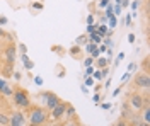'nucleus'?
<instances>
[{
  "instance_id": "obj_1",
  "label": "nucleus",
  "mask_w": 150,
  "mask_h": 126,
  "mask_svg": "<svg viewBox=\"0 0 150 126\" xmlns=\"http://www.w3.org/2000/svg\"><path fill=\"white\" fill-rule=\"evenodd\" d=\"M24 113H26V118H28V125H34V126L50 125V111L46 107L33 102Z\"/></svg>"
},
{
  "instance_id": "obj_2",
  "label": "nucleus",
  "mask_w": 150,
  "mask_h": 126,
  "mask_svg": "<svg viewBox=\"0 0 150 126\" xmlns=\"http://www.w3.org/2000/svg\"><path fill=\"white\" fill-rule=\"evenodd\" d=\"M12 102H14V106L21 109V111H26L31 104H33V99H31V94H29V90L26 87H22L21 84H16V85H12Z\"/></svg>"
},
{
  "instance_id": "obj_3",
  "label": "nucleus",
  "mask_w": 150,
  "mask_h": 126,
  "mask_svg": "<svg viewBox=\"0 0 150 126\" xmlns=\"http://www.w3.org/2000/svg\"><path fill=\"white\" fill-rule=\"evenodd\" d=\"M31 99H33V102L46 107L48 111H50L60 101V96H56V92H53V90H41V92L34 94V97H31Z\"/></svg>"
},
{
  "instance_id": "obj_4",
  "label": "nucleus",
  "mask_w": 150,
  "mask_h": 126,
  "mask_svg": "<svg viewBox=\"0 0 150 126\" xmlns=\"http://www.w3.org/2000/svg\"><path fill=\"white\" fill-rule=\"evenodd\" d=\"M125 101L130 104V107L135 113H140L142 107L145 106L147 102H150V96H145L142 90H131V92L126 94V99Z\"/></svg>"
},
{
  "instance_id": "obj_5",
  "label": "nucleus",
  "mask_w": 150,
  "mask_h": 126,
  "mask_svg": "<svg viewBox=\"0 0 150 126\" xmlns=\"http://www.w3.org/2000/svg\"><path fill=\"white\" fill-rule=\"evenodd\" d=\"M2 55H4V63L10 65V67H16V60H17V44L14 41H9L4 49H2Z\"/></svg>"
},
{
  "instance_id": "obj_6",
  "label": "nucleus",
  "mask_w": 150,
  "mask_h": 126,
  "mask_svg": "<svg viewBox=\"0 0 150 126\" xmlns=\"http://www.w3.org/2000/svg\"><path fill=\"white\" fill-rule=\"evenodd\" d=\"M131 89L133 90H149L150 89V75L147 72H138L133 80H131Z\"/></svg>"
},
{
  "instance_id": "obj_7",
  "label": "nucleus",
  "mask_w": 150,
  "mask_h": 126,
  "mask_svg": "<svg viewBox=\"0 0 150 126\" xmlns=\"http://www.w3.org/2000/svg\"><path fill=\"white\" fill-rule=\"evenodd\" d=\"M67 101L60 99L56 102L53 109H50V121H55V123H62L63 121V114H65V109H67Z\"/></svg>"
},
{
  "instance_id": "obj_8",
  "label": "nucleus",
  "mask_w": 150,
  "mask_h": 126,
  "mask_svg": "<svg viewBox=\"0 0 150 126\" xmlns=\"http://www.w3.org/2000/svg\"><path fill=\"white\" fill-rule=\"evenodd\" d=\"M10 125L9 126H28V118H26V113L24 111H10Z\"/></svg>"
},
{
  "instance_id": "obj_9",
  "label": "nucleus",
  "mask_w": 150,
  "mask_h": 126,
  "mask_svg": "<svg viewBox=\"0 0 150 126\" xmlns=\"http://www.w3.org/2000/svg\"><path fill=\"white\" fill-rule=\"evenodd\" d=\"M135 114H137V113H135V111H133V109L130 107V104H128L126 101H123V104H121V116H120V118L126 119V121L130 123L131 119H133V116H135Z\"/></svg>"
},
{
  "instance_id": "obj_10",
  "label": "nucleus",
  "mask_w": 150,
  "mask_h": 126,
  "mask_svg": "<svg viewBox=\"0 0 150 126\" xmlns=\"http://www.w3.org/2000/svg\"><path fill=\"white\" fill-rule=\"evenodd\" d=\"M68 53H70V56H72L74 60H82V58H84V48H82V46L74 44L72 48L68 49Z\"/></svg>"
},
{
  "instance_id": "obj_11",
  "label": "nucleus",
  "mask_w": 150,
  "mask_h": 126,
  "mask_svg": "<svg viewBox=\"0 0 150 126\" xmlns=\"http://www.w3.org/2000/svg\"><path fill=\"white\" fill-rule=\"evenodd\" d=\"M79 114H77V111H75L74 104H67V109H65V114H63V121H68V119H74V118H77ZM62 121V123H63Z\"/></svg>"
},
{
  "instance_id": "obj_12",
  "label": "nucleus",
  "mask_w": 150,
  "mask_h": 126,
  "mask_svg": "<svg viewBox=\"0 0 150 126\" xmlns=\"http://www.w3.org/2000/svg\"><path fill=\"white\" fill-rule=\"evenodd\" d=\"M140 114V119L145 121V123H150V102H147L145 106L142 107V111L138 113Z\"/></svg>"
},
{
  "instance_id": "obj_13",
  "label": "nucleus",
  "mask_w": 150,
  "mask_h": 126,
  "mask_svg": "<svg viewBox=\"0 0 150 126\" xmlns=\"http://www.w3.org/2000/svg\"><path fill=\"white\" fill-rule=\"evenodd\" d=\"M109 63H111V61H109L108 58H104V56H97V58L94 60V67L99 68V70H101V68L109 67Z\"/></svg>"
},
{
  "instance_id": "obj_14",
  "label": "nucleus",
  "mask_w": 150,
  "mask_h": 126,
  "mask_svg": "<svg viewBox=\"0 0 150 126\" xmlns=\"http://www.w3.org/2000/svg\"><path fill=\"white\" fill-rule=\"evenodd\" d=\"M12 73H14V67H10V65H5V63H4V67L0 68V75L9 80V78L12 77Z\"/></svg>"
},
{
  "instance_id": "obj_15",
  "label": "nucleus",
  "mask_w": 150,
  "mask_h": 126,
  "mask_svg": "<svg viewBox=\"0 0 150 126\" xmlns=\"http://www.w3.org/2000/svg\"><path fill=\"white\" fill-rule=\"evenodd\" d=\"M10 125V114L7 111H0V126H9Z\"/></svg>"
},
{
  "instance_id": "obj_16",
  "label": "nucleus",
  "mask_w": 150,
  "mask_h": 126,
  "mask_svg": "<svg viewBox=\"0 0 150 126\" xmlns=\"http://www.w3.org/2000/svg\"><path fill=\"white\" fill-rule=\"evenodd\" d=\"M21 60H22V63H24V68L28 70V72H31L33 68H34V61L33 60L28 58V55H21Z\"/></svg>"
},
{
  "instance_id": "obj_17",
  "label": "nucleus",
  "mask_w": 150,
  "mask_h": 126,
  "mask_svg": "<svg viewBox=\"0 0 150 126\" xmlns=\"http://www.w3.org/2000/svg\"><path fill=\"white\" fill-rule=\"evenodd\" d=\"M87 43H89V36H87V34H80V36L75 38V44H77V46H82V48H84Z\"/></svg>"
},
{
  "instance_id": "obj_18",
  "label": "nucleus",
  "mask_w": 150,
  "mask_h": 126,
  "mask_svg": "<svg viewBox=\"0 0 150 126\" xmlns=\"http://www.w3.org/2000/svg\"><path fill=\"white\" fill-rule=\"evenodd\" d=\"M140 68H142V72H147V73L150 72V56L149 55L140 61Z\"/></svg>"
},
{
  "instance_id": "obj_19",
  "label": "nucleus",
  "mask_w": 150,
  "mask_h": 126,
  "mask_svg": "<svg viewBox=\"0 0 150 126\" xmlns=\"http://www.w3.org/2000/svg\"><path fill=\"white\" fill-rule=\"evenodd\" d=\"M87 36H89V41H91V43H96V44H101V43H103V36H99L97 32L87 34Z\"/></svg>"
},
{
  "instance_id": "obj_20",
  "label": "nucleus",
  "mask_w": 150,
  "mask_h": 126,
  "mask_svg": "<svg viewBox=\"0 0 150 126\" xmlns=\"http://www.w3.org/2000/svg\"><path fill=\"white\" fill-rule=\"evenodd\" d=\"M62 126H80V118L77 116L74 119H68V121H63Z\"/></svg>"
},
{
  "instance_id": "obj_21",
  "label": "nucleus",
  "mask_w": 150,
  "mask_h": 126,
  "mask_svg": "<svg viewBox=\"0 0 150 126\" xmlns=\"http://www.w3.org/2000/svg\"><path fill=\"white\" fill-rule=\"evenodd\" d=\"M65 73H67V72H65V67H63V65H56V67H55V75H56V77L63 78V77H65Z\"/></svg>"
},
{
  "instance_id": "obj_22",
  "label": "nucleus",
  "mask_w": 150,
  "mask_h": 126,
  "mask_svg": "<svg viewBox=\"0 0 150 126\" xmlns=\"http://www.w3.org/2000/svg\"><path fill=\"white\" fill-rule=\"evenodd\" d=\"M51 51H53V53H58L60 56H65L67 55V49L63 48V46H55V44H53V46H51Z\"/></svg>"
},
{
  "instance_id": "obj_23",
  "label": "nucleus",
  "mask_w": 150,
  "mask_h": 126,
  "mask_svg": "<svg viewBox=\"0 0 150 126\" xmlns=\"http://www.w3.org/2000/svg\"><path fill=\"white\" fill-rule=\"evenodd\" d=\"M130 5H131V10H133V14H131V15H137V10L140 9L142 2H140V0H133V2H130Z\"/></svg>"
},
{
  "instance_id": "obj_24",
  "label": "nucleus",
  "mask_w": 150,
  "mask_h": 126,
  "mask_svg": "<svg viewBox=\"0 0 150 126\" xmlns=\"http://www.w3.org/2000/svg\"><path fill=\"white\" fill-rule=\"evenodd\" d=\"M0 111H7V113H10L9 111V104L5 102V97L0 96Z\"/></svg>"
},
{
  "instance_id": "obj_25",
  "label": "nucleus",
  "mask_w": 150,
  "mask_h": 126,
  "mask_svg": "<svg viewBox=\"0 0 150 126\" xmlns=\"http://www.w3.org/2000/svg\"><path fill=\"white\" fill-rule=\"evenodd\" d=\"M17 53L19 55H28V46L24 43H19L17 44Z\"/></svg>"
},
{
  "instance_id": "obj_26",
  "label": "nucleus",
  "mask_w": 150,
  "mask_h": 126,
  "mask_svg": "<svg viewBox=\"0 0 150 126\" xmlns=\"http://www.w3.org/2000/svg\"><path fill=\"white\" fill-rule=\"evenodd\" d=\"M96 49H97V44H96V43H91V41H89V43L85 44V51H87L89 55H91L92 51H96Z\"/></svg>"
},
{
  "instance_id": "obj_27",
  "label": "nucleus",
  "mask_w": 150,
  "mask_h": 126,
  "mask_svg": "<svg viewBox=\"0 0 150 126\" xmlns=\"http://www.w3.org/2000/svg\"><path fill=\"white\" fill-rule=\"evenodd\" d=\"M112 126H130V123L126 121V119H123V118H118L116 121H114V125Z\"/></svg>"
},
{
  "instance_id": "obj_28",
  "label": "nucleus",
  "mask_w": 150,
  "mask_h": 126,
  "mask_svg": "<svg viewBox=\"0 0 150 126\" xmlns=\"http://www.w3.org/2000/svg\"><path fill=\"white\" fill-rule=\"evenodd\" d=\"M92 78L94 80H97V82H101V80H103V73H101V70H94L92 72Z\"/></svg>"
},
{
  "instance_id": "obj_29",
  "label": "nucleus",
  "mask_w": 150,
  "mask_h": 126,
  "mask_svg": "<svg viewBox=\"0 0 150 126\" xmlns=\"http://www.w3.org/2000/svg\"><path fill=\"white\" fill-rule=\"evenodd\" d=\"M108 20H109V26H108V27L114 29V27H116V24H118V19H116V15H111V17H108Z\"/></svg>"
},
{
  "instance_id": "obj_30",
  "label": "nucleus",
  "mask_w": 150,
  "mask_h": 126,
  "mask_svg": "<svg viewBox=\"0 0 150 126\" xmlns=\"http://www.w3.org/2000/svg\"><path fill=\"white\" fill-rule=\"evenodd\" d=\"M82 61H84V67L94 65V58H92V56H84V58H82Z\"/></svg>"
},
{
  "instance_id": "obj_31",
  "label": "nucleus",
  "mask_w": 150,
  "mask_h": 126,
  "mask_svg": "<svg viewBox=\"0 0 150 126\" xmlns=\"http://www.w3.org/2000/svg\"><path fill=\"white\" fill-rule=\"evenodd\" d=\"M111 15H114V10H112V2L108 5V7H106V19H108V17H111Z\"/></svg>"
},
{
  "instance_id": "obj_32",
  "label": "nucleus",
  "mask_w": 150,
  "mask_h": 126,
  "mask_svg": "<svg viewBox=\"0 0 150 126\" xmlns=\"http://www.w3.org/2000/svg\"><path fill=\"white\" fill-rule=\"evenodd\" d=\"M97 26H99V24H87V34H92V32H96Z\"/></svg>"
},
{
  "instance_id": "obj_33",
  "label": "nucleus",
  "mask_w": 150,
  "mask_h": 126,
  "mask_svg": "<svg viewBox=\"0 0 150 126\" xmlns=\"http://www.w3.org/2000/svg\"><path fill=\"white\" fill-rule=\"evenodd\" d=\"M94 84H96V80L92 78V75H89V77H85V85H87V87H92Z\"/></svg>"
},
{
  "instance_id": "obj_34",
  "label": "nucleus",
  "mask_w": 150,
  "mask_h": 126,
  "mask_svg": "<svg viewBox=\"0 0 150 126\" xmlns=\"http://www.w3.org/2000/svg\"><path fill=\"white\" fill-rule=\"evenodd\" d=\"M33 9L34 10H43L45 9V4H43V2H34V4H33Z\"/></svg>"
},
{
  "instance_id": "obj_35",
  "label": "nucleus",
  "mask_w": 150,
  "mask_h": 126,
  "mask_svg": "<svg viewBox=\"0 0 150 126\" xmlns=\"http://www.w3.org/2000/svg\"><path fill=\"white\" fill-rule=\"evenodd\" d=\"M96 70L94 65H89V67H85V77H89V75H92V72Z\"/></svg>"
},
{
  "instance_id": "obj_36",
  "label": "nucleus",
  "mask_w": 150,
  "mask_h": 126,
  "mask_svg": "<svg viewBox=\"0 0 150 126\" xmlns=\"http://www.w3.org/2000/svg\"><path fill=\"white\" fill-rule=\"evenodd\" d=\"M125 58V51H121V53H118V58H116V61H114V65L118 67L120 63H121V60Z\"/></svg>"
},
{
  "instance_id": "obj_37",
  "label": "nucleus",
  "mask_w": 150,
  "mask_h": 126,
  "mask_svg": "<svg viewBox=\"0 0 150 126\" xmlns=\"http://www.w3.org/2000/svg\"><path fill=\"white\" fill-rule=\"evenodd\" d=\"M7 84H9V80H7V78H4L2 75H0V92H2V89L5 87Z\"/></svg>"
},
{
  "instance_id": "obj_38",
  "label": "nucleus",
  "mask_w": 150,
  "mask_h": 126,
  "mask_svg": "<svg viewBox=\"0 0 150 126\" xmlns=\"http://www.w3.org/2000/svg\"><path fill=\"white\" fill-rule=\"evenodd\" d=\"M112 0H99V7H103V9H106L109 4H111Z\"/></svg>"
},
{
  "instance_id": "obj_39",
  "label": "nucleus",
  "mask_w": 150,
  "mask_h": 126,
  "mask_svg": "<svg viewBox=\"0 0 150 126\" xmlns=\"http://www.w3.org/2000/svg\"><path fill=\"white\" fill-rule=\"evenodd\" d=\"M128 80H130V72H126V73H125V75L121 77V85H125Z\"/></svg>"
},
{
  "instance_id": "obj_40",
  "label": "nucleus",
  "mask_w": 150,
  "mask_h": 126,
  "mask_svg": "<svg viewBox=\"0 0 150 126\" xmlns=\"http://www.w3.org/2000/svg\"><path fill=\"white\" fill-rule=\"evenodd\" d=\"M33 80H34V84H36V85H43V78L39 77V75H36V77H33Z\"/></svg>"
},
{
  "instance_id": "obj_41",
  "label": "nucleus",
  "mask_w": 150,
  "mask_h": 126,
  "mask_svg": "<svg viewBox=\"0 0 150 126\" xmlns=\"http://www.w3.org/2000/svg\"><path fill=\"white\" fill-rule=\"evenodd\" d=\"M9 24V19L5 15H0V26H7Z\"/></svg>"
},
{
  "instance_id": "obj_42",
  "label": "nucleus",
  "mask_w": 150,
  "mask_h": 126,
  "mask_svg": "<svg viewBox=\"0 0 150 126\" xmlns=\"http://www.w3.org/2000/svg\"><path fill=\"white\" fill-rule=\"evenodd\" d=\"M123 87H125V85H120V87H118V89H114V92H112V97L120 96V92H121V90H123Z\"/></svg>"
},
{
  "instance_id": "obj_43",
  "label": "nucleus",
  "mask_w": 150,
  "mask_h": 126,
  "mask_svg": "<svg viewBox=\"0 0 150 126\" xmlns=\"http://www.w3.org/2000/svg\"><path fill=\"white\" fill-rule=\"evenodd\" d=\"M92 101L96 102V104H99V102H101V96H99V92H96V96L92 97Z\"/></svg>"
},
{
  "instance_id": "obj_44",
  "label": "nucleus",
  "mask_w": 150,
  "mask_h": 126,
  "mask_svg": "<svg viewBox=\"0 0 150 126\" xmlns=\"http://www.w3.org/2000/svg\"><path fill=\"white\" fill-rule=\"evenodd\" d=\"M125 24H126V26H131V14H128V15L125 17Z\"/></svg>"
},
{
  "instance_id": "obj_45",
  "label": "nucleus",
  "mask_w": 150,
  "mask_h": 126,
  "mask_svg": "<svg viewBox=\"0 0 150 126\" xmlns=\"http://www.w3.org/2000/svg\"><path fill=\"white\" fill-rule=\"evenodd\" d=\"M4 38H10V36H9V34H7L4 29H2V27H0V39H4Z\"/></svg>"
},
{
  "instance_id": "obj_46",
  "label": "nucleus",
  "mask_w": 150,
  "mask_h": 126,
  "mask_svg": "<svg viewBox=\"0 0 150 126\" xmlns=\"http://www.w3.org/2000/svg\"><path fill=\"white\" fill-rule=\"evenodd\" d=\"M101 73H103V77H108V75H109V68H108V67L101 68Z\"/></svg>"
},
{
  "instance_id": "obj_47",
  "label": "nucleus",
  "mask_w": 150,
  "mask_h": 126,
  "mask_svg": "<svg viewBox=\"0 0 150 126\" xmlns=\"http://www.w3.org/2000/svg\"><path fill=\"white\" fill-rule=\"evenodd\" d=\"M87 24H94V14H89L87 15Z\"/></svg>"
},
{
  "instance_id": "obj_48",
  "label": "nucleus",
  "mask_w": 150,
  "mask_h": 126,
  "mask_svg": "<svg viewBox=\"0 0 150 126\" xmlns=\"http://www.w3.org/2000/svg\"><path fill=\"white\" fill-rule=\"evenodd\" d=\"M135 34H133V32H130V34H128V43H135Z\"/></svg>"
},
{
  "instance_id": "obj_49",
  "label": "nucleus",
  "mask_w": 150,
  "mask_h": 126,
  "mask_svg": "<svg viewBox=\"0 0 150 126\" xmlns=\"http://www.w3.org/2000/svg\"><path fill=\"white\" fill-rule=\"evenodd\" d=\"M135 68H137V63H135V61H133V63H130V65H128V72H133V70H135Z\"/></svg>"
},
{
  "instance_id": "obj_50",
  "label": "nucleus",
  "mask_w": 150,
  "mask_h": 126,
  "mask_svg": "<svg viewBox=\"0 0 150 126\" xmlns=\"http://www.w3.org/2000/svg\"><path fill=\"white\" fill-rule=\"evenodd\" d=\"M12 77H14V78H16V80H17V82H19V80H21V77H22V75H21L19 72H14V73H12Z\"/></svg>"
},
{
  "instance_id": "obj_51",
  "label": "nucleus",
  "mask_w": 150,
  "mask_h": 126,
  "mask_svg": "<svg viewBox=\"0 0 150 126\" xmlns=\"http://www.w3.org/2000/svg\"><path fill=\"white\" fill-rule=\"evenodd\" d=\"M99 104H101L103 109H109V107H111V104H108V102H99Z\"/></svg>"
},
{
  "instance_id": "obj_52",
  "label": "nucleus",
  "mask_w": 150,
  "mask_h": 126,
  "mask_svg": "<svg viewBox=\"0 0 150 126\" xmlns=\"http://www.w3.org/2000/svg\"><path fill=\"white\" fill-rule=\"evenodd\" d=\"M135 126H150V123H145V121H138Z\"/></svg>"
},
{
  "instance_id": "obj_53",
  "label": "nucleus",
  "mask_w": 150,
  "mask_h": 126,
  "mask_svg": "<svg viewBox=\"0 0 150 126\" xmlns=\"http://www.w3.org/2000/svg\"><path fill=\"white\" fill-rule=\"evenodd\" d=\"M101 87H103V85H101V84H97V85H94V90H96V92H99Z\"/></svg>"
},
{
  "instance_id": "obj_54",
  "label": "nucleus",
  "mask_w": 150,
  "mask_h": 126,
  "mask_svg": "<svg viewBox=\"0 0 150 126\" xmlns=\"http://www.w3.org/2000/svg\"><path fill=\"white\" fill-rule=\"evenodd\" d=\"M28 126H34V125H28ZM39 126H48V125H39Z\"/></svg>"
},
{
  "instance_id": "obj_55",
  "label": "nucleus",
  "mask_w": 150,
  "mask_h": 126,
  "mask_svg": "<svg viewBox=\"0 0 150 126\" xmlns=\"http://www.w3.org/2000/svg\"><path fill=\"white\" fill-rule=\"evenodd\" d=\"M143 2H149V0H143Z\"/></svg>"
}]
</instances>
